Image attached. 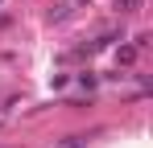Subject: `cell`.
<instances>
[{"instance_id": "3", "label": "cell", "mask_w": 153, "mask_h": 148, "mask_svg": "<svg viewBox=\"0 0 153 148\" xmlns=\"http://www.w3.org/2000/svg\"><path fill=\"white\" fill-rule=\"evenodd\" d=\"M71 8H75V4H58V8H50V25H62L66 17H71Z\"/></svg>"}, {"instance_id": "4", "label": "cell", "mask_w": 153, "mask_h": 148, "mask_svg": "<svg viewBox=\"0 0 153 148\" xmlns=\"http://www.w3.org/2000/svg\"><path fill=\"white\" fill-rule=\"evenodd\" d=\"M137 53H141L137 45H120V66H132V62H137Z\"/></svg>"}, {"instance_id": "1", "label": "cell", "mask_w": 153, "mask_h": 148, "mask_svg": "<svg viewBox=\"0 0 153 148\" xmlns=\"http://www.w3.org/2000/svg\"><path fill=\"white\" fill-rule=\"evenodd\" d=\"M141 4H145V0H112V8H116L120 17H132V12H141Z\"/></svg>"}, {"instance_id": "2", "label": "cell", "mask_w": 153, "mask_h": 148, "mask_svg": "<svg viewBox=\"0 0 153 148\" xmlns=\"http://www.w3.org/2000/svg\"><path fill=\"white\" fill-rule=\"evenodd\" d=\"M87 140H91V136H62L54 148H87Z\"/></svg>"}, {"instance_id": "5", "label": "cell", "mask_w": 153, "mask_h": 148, "mask_svg": "<svg viewBox=\"0 0 153 148\" xmlns=\"http://www.w3.org/2000/svg\"><path fill=\"white\" fill-rule=\"evenodd\" d=\"M75 4H91V0H75Z\"/></svg>"}]
</instances>
